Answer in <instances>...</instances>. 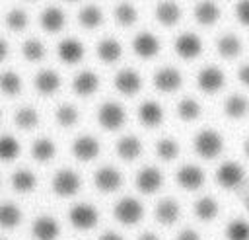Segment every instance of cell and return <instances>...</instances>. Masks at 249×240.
I'll return each mask as SVG.
<instances>
[{
  "label": "cell",
  "mask_w": 249,
  "mask_h": 240,
  "mask_svg": "<svg viewBox=\"0 0 249 240\" xmlns=\"http://www.w3.org/2000/svg\"><path fill=\"white\" fill-rule=\"evenodd\" d=\"M245 207H247V211H249V195H247V199H245Z\"/></svg>",
  "instance_id": "obj_51"
},
{
  "label": "cell",
  "mask_w": 249,
  "mask_h": 240,
  "mask_svg": "<svg viewBox=\"0 0 249 240\" xmlns=\"http://www.w3.org/2000/svg\"><path fill=\"white\" fill-rule=\"evenodd\" d=\"M21 55L31 62H37V60H41L45 57V45L39 39H27L21 45Z\"/></svg>",
  "instance_id": "obj_43"
},
{
  "label": "cell",
  "mask_w": 249,
  "mask_h": 240,
  "mask_svg": "<svg viewBox=\"0 0 249 240\" xmlns=\"http://www.w3.org/2000/svg\"><path fill=\"white\" fill-rule=\"evenodd\" d=\"M121 55H123V47H121V43L117 39L105 37V39L99 41V45H97V57L103 62H109V64L111 62H117L121 59Z\"/></svg>",
  "instance_id": "obj_29"
},
{
  "label": "cell",
  "mask_w": 249,
  "mask_h": 240,
  "mask_svg": "<svg viewBox=\"0 0 249 240\" xmlns=\"http://www.w3.org/2000/svg\"><path fill=\"white\" fill-rule=\"evenodd\" d=\"M115 20H117L119 25L130 27V25L136 23L138 12H136V8H134L130 2H121V4H117V8H115Z\"/></svg>",
  "instance_id": "obj_35"
},
{
  "label": "cell",
  "mask_w": 249,
  "mask_h": 240,
  "mask_svg": "<svg viewBox=\"0 0 249 240\" xmlns=\"http://www.w3.org/2000/svg\"><path fill=\"white\" fill-rule=\"evenodd\" d=\"M237 78H239V82H241L243 86L249 88V62H245V64L239 66V70H237Z\"/></svg>",
  "instance_id": "obj_46"
},
{
  "label": "cell",
  "mask_w": 249,
  "mask_h": 240,
  "mask_svg": "<svg viewBox=\"0 0 249 240\" xmlns=\"http://www.w3.org/2000/svg\"><path fill=\"white\" fill-rule=\"evenodd\" d=\"M175 240H200V234L195 228H183Z\"/></svg>",
  "instance_id": "obj_45"
},
{
  "label": "cell",
  "mask_w": 249,
  "mask_h": 240,
  "mask_svg": "<svg viewBox=\"0 0 249 240\" xmlns=\"http://www.w3.org/2000/svg\"><path fill=\"white\" fill-rule=\"evenodd\" d=\"M181 84H183V76L173 66H163V68L156 70V74H154V86L163 94L177 92L181 88Z\"/></svg>",
  "instance_id": "obj_10"
},
{
  "label": "cell",
  "mask_w": 249,
  "mask_h": 240,
  "mask_svg": "<svg viewBox=\"0 0 249 240\" xmlns=\"http://www.w3.org/2000/svg\"><path fill=\"white\" fill-rule=\"evenodd\" d=\"M35 88H37L39 94H45V96L54 94L60 88V76H58V72H54L51 68L39 70L37 76H35Z\"/></svg>",
  "instance_id": "obj_25"
},
{
  "label": "cell",
  "mask_w": 249,
  "mask_h": 240,
  "mask_svg": "<svg viewBox=\"0 0 249 240\" xmlns=\"http://www.w3.org/2000/svg\"><path fill=\"white\" fill-rule=\"evenodd\" d=\"M23 219V213L21 209L12 203V201H6V203H0V228H16Z\"/></svg>",
  "instance_id": "obj_27"
},
{
  "label": "cell",
  "mask_w": 249,
  "mask_h": 240,
  "mask_svg": "<svg viewBox=\"0 0 249 240\" xmlns=\"http://www.w3.org/2000/svg\"><path fill=\"white\" fill-rule=\"evenodd\" d=\"M113 215L121 224L132 226V224L140 222V219L144 217V205L136 197H123L115 203Z\"/></svg>",
  "instance_id": "obj_2"
},
{
  "label": "cell",
  "mask_w": 249,
  "mask_h": 240,
  "mask_svg": "<svg viewBox=\"0 0 249 240\" xmlns=\"http://www.w3.org/2000/svg\"><path fill=\"white\" fill-rule=\"evenodd\" d=\"M54 117H56V123H58V125H62V127H72V125L78 123L80 111H78V107L72 105V103H62V105L56 107Z\"/></svg>",
  "instance_id": "obj_40"
},
{
  "label": "cell",
  "mask_w": 249,
  "mask_h": 240,
  "mask_svg": "<svg viewBox=\"0 0 249 240\" xmlns=\"http://www.w3.org/2000/svg\"><path fill=\"white\" fill-rule=\"evenodd\" d=\"M12 187L19 193H29L37 187V176L27 168H19L12 174Z\"/></svg>",
  "instance_id": "obj_30"
},
{
  "label": "cell",
  "mask_w": 249,
  "mask_h": 240,
  "mask_svg": "<svg viewBox=\"0 0 249 240\" xmlns=\"http://www.w3.org/2000/svg\"><path fill=\"white\" fill-rule=\"evenodd\" d=\"M138 119H140V123L144 127H150V129L152 127H158L163 121V107L158 101L148 100V101L140 103V107H138Z\"/></svg>",
  "instance_id": "obj_21"
},
{
  "label": "cell",
  "mask_w": 249,
  "mask_h": 240,
  "mask_svg": "<svg viewBox=\"0 0 249 240\" xmlns=\"http://www.w3.org/2000/svg\"><path fill=\"white\" fill-rule=\"evenodd\" d=\"M193 211H195L196 219L208 222V220H214V219L218 217V211H220V209H218V201H216L214 197L204 195V197H198V199L195 201Z\"/></svg>",
  "instance_id": "obj_28"
},
{
  "label": "cell",
  "mask_w": 249,
  "mask_h": 240,
  "mask_svg": "<svg viewBox=\"0 0 249 240\" xmlns=\"http://www.w3.org/2000/svg\"><path fill=\"white\" fill-rule=\"evenodd\" d=\"M245 178V170L237 162H224L216 170V183L224 189H233L237 187Z\"/></svg>",
  "instance_id": "obj_7"
},
{
  "label": "cell",
  "mask_w": 249,
  "mask_h": 240,
  "mask_svg": "<svg viewBox=\"0 0 249 240\" xmlns=\"http://www.w3.org/2000/svg\"><path fill=\"white\" fill-rule=\"evenodd\" d=\"M138 240H160V238H158V234H154V232L146 230V232H142V234L138 236Z\"/></svg>",
  "instance_id": "obj_49"
},
{
  "label": "cell",
  "mask_w": 249,
  "mask_h": 240,
  "mask_svg": "<svg viewBox=\"0 0 249 240\" xmlns=\"http://www.w3.org/2000/svg\"><path fill=\"white\" fill-rule=\"evenodd\" d=\"M235 18L241 25L249 27V0H239L235 4Z\"/></svg>",
  "instance_id": "obj_44"
},
{
  "label": "cell",
  "mask_w": 249,
  "mask_h": 240,
  "mask_svg": "<svg viewBox=\"0 0 249 240\" xmlns=\"http://www.w3.org/2000/svg\"><path fill=\"white\" fill-rule=\"evenodd\" d=\"M243 152H245V156L249 158V137H247L245 142H243Z\"/></svg>",
  "instance_id": "obj_50"
},
{
  "label": "cell",
  "mask_w": 249,
  "mask_h": 240,
  "mask_svg": "<svg viewBox=\"0 0 249 240\" xmlns=\"http://www.w3.org/2000/svg\"><path fill=\"white\" fill-rule=\"evenodd\" d=\"M193 146H195V152L204 158V160H214L222 154L224 150V139L218 131L214 129H202L195 135V140H193Z\"/></svg>",
  "instance_id": "obj_1"
},
{
  "label": "cell",
  "mask_w": 249,
  "mask_h": 240,
  "mask_svg": "<svg viewBox=\"0 0 249 240\" xmlns=\"http://www.w3.org/2000/svg\"><path fill=\"white\" fill-rule=\"evenodd\" d=\"M78 21H80L86 29L99 27L101 21H103V12H101L97 6L88 4V6H84V8L80 10V14H78Z\"/></svg>",
  "instance_id": "obj_34"
},
{
  "label": "cell",
  "mask_w": 249,
  "mask_h": 240,
  "mask_svg": "<svg viewBox=\"0 0 249 240\" xmlns=\"http://www.w3.org/2000/svg\"><path fill=\"white\" fill-rule=\"evenodd\" d=\"M0 115H2V111H0Z\"/></svg>",
  "instance_id": "obj_53"
},
{
  "label": "cell",
  "mask_w": 249,
  "mask_h": 240,
  "mask_svg": "<svg viewBox=\"0 0 249 240\" xmlns=\"http://www.w3.org/2000/svg\"><path fill=\"white\" fill-rule=\"evenodd\" d=\"M99 240H123V236H121L119 232L109 230V232H103V234L99 236Z\"/></svg>",
  "instance_id": "obj_47"
},
{
  "label": "cell",
  "mask_w": 249,
  "mask_h": 240,
  "mask_svg": "<svg viewBox=\"0 0 249 240\" xmlns=\"http://www.w3.org/2000/svg\"><path fill=\"white\" fill-rule=\"evenodd\" d=\"M163 183V176L161 170L156 166H144L138 174H136V187L142 193H156Z\"/></svg>",
  "instance_id": "obj_13"
},
{
  "label": "cell",
  "mask_w": 249,
  "mask_h": 240,
  "mask_svg": "<svg viewBox=\"0 0 249 240\" xmlns=\"http://www.w3.org/2000/svg\"><path fill=\"white\" fill-rule=\"evenodd\" d=\"M156 20L165 25V27H171L175 25L179 20H181V8L177 2L173 0H163L156 6Z\"/></svg>",
  "instance_id": "obj_24"
},
{
  "label": "cell",
  "mask_w": 249,
  "mask_h": 240,
  "mask_svg": "<svg viewBox=\"0 0 249 240\" xmlns=\"http://www.w3.org/2000/svg\"><path fill=\"white\" fill-rule=\"evenodd\" d=\"M175 180H177V183H179L183 189H187V191H196V189H200L202 183H204V172H202V168L196 166V164H185V166H181V168L177 170Z\"/></svg>",
  "instance_id": "obj_8"
},
{
  "label": "cell",
  "mask_w": 249,
  "mask_h": 240,
  "mask_svg": "<svg viewBox=\"0 0 249 240\" xmlns=\"http://www.w3.org/2000/svg\"><path fill=\"white\" fill-rule=\"evenodd\" d=\"M68 220L78 230H89L99 222V213L89 203H78L72 205L68 211Z\"/></svg>",
  "instance_id": "obj_4"
},
{
  "label": "cell",
  "mask_w": 249,
  "mask_h": 240,
  "mask_svg": "<svg viewBox=\"0 0 249 240\" xmlns=\"http://www.w3.org/2000/svg\"><path fill=\"white\" fill-rule=\"evenodd\" d=\"M226 240H249V222L245 219H233L226 226Z\"/></svg>",
  "instance_id": "obj_41"
},
{
  "label": "cell",
  "mask_w": 249,
  "mask_h": 240,
  "mask_svg": "<svg viewBox=\"0 0 249 240\" xmlns=\"http://www.w3.org/2000/svg\"><path fill=\"white\" fill-rule=\"evenodd\" d=\"M39 23H41V27H43L45 31H49V33H58V31L64 27V23H66V16H64V12H62L60 8L49 6V8H45V10L41 12Z\"/></svg>",
  "instance_id": "obj_19"
},
{
  "label": "cell",
  "mask_w": 249,
  "mask_h": 240,
  "mask_svg": "<svg viewBox=\"0 0 249 240\" xmlns=\"http://www.w3.org/2000/svg\"><path fill=\"white\" fill-rule=\"evenodd\" d=\"M72 154L82 162H89V160L97 158V154H99V140L91 135H82V137L74 139Z\"/></svg>",
  "instance_id": "obj_14"
},
{
  "label": "cell",
  "mask_w": 249,
  "mask_h": 240,
  "mask_svg": "<svg viewBox=\"0 0 249 240\" xmlns=\"http://www.w3.org/2000/svg\"><path fill=\"white\" fill-rule=\"evenodd\" d=\"M93 181H95V187L103 193H111V191H117L123 183V176L121 172L115 168V166H101L95 176H93Z\"/></svg>",
  "instance_id": "obj_11"
},
{
  "label": "cell",
  "mask_w": 249,
  "mask_h": 240,
  "mask_svg": "<svg viewBox=\"0 0 249 240\" xmlns=\"http://www.w3.org/2000/svg\"><path fill=\"white\" fill-rule=\"evenodd\" d=\"M27 21H29V18H27L25 10H21V8H12L6 14V25L12 31H23L27 27Z\"/></svg>",
  "instance_id": "obj_42"
},
{
  "label": "cell",
  "mask_w": 249,
  "mask_h": 240,
  "mask_svg": "<svg viewBox=\"0 0 249 240\" xmlns=\"http://www.w3.org/2000/svg\"><path fill=\"white\" fill-rule=\"evenodd\" d=\"M6 55H8V43L0 37V62L6 59Z\"/></svg>",
  "instance_id": "obj_48"
},
{
  "label": "cell",
  "mask_w": 249,
  "mask_h": 240,
  "mask_svg": "<svg viewBox=\"0 0 249 240\" xmlns=\"http://www.w3.org/2000/svg\"><path fill=\"white\" fill-rule=\"evenodd\" d=\"M226 84V74L218 66H204L196 74V86L204 94H216L224 88Z\"/></svg>",
  "instance_id": "obj_6"
},
{
  "label": "cell",
  "mask_w": 249,
  "mask_h": 240,
  "mask_svg": "<svg viewBox=\"0 0 249 240\" xmlns=\"http://www.w3.org/2000/svg\"><path fill=\"white\" fill-rule=\"evenodd\" d=\"M193 14L200 25H214L220 20V6L214 0H200Z\"/></svg>",
  "instance_id": "obj_23"
},
{
  "label": "cell",
  "mask_w": 249,
  "mask_h": 240,
  "mask_svg": "<svg viewBox=\"0 0 249 240\" xmlns=\"http://www.w3.org/2000/svg\"><path fill=\"white\" fill-rule=\"evenodd\" d=\"M126 121V111L121 103L117 101H105L97 109V123L107 129V131H117L124 125Z\"/></svg>",
  "instance_id": "obj_3"
},
{
  "label": "cell",
  "mask_w": 249,
  "mask_h": 240,
  "mask_svg": "<svg viewBox=\"0 0 249 240\" xmlns=\"http://www.w3.org/2000/svg\"><path fill=\"white\" fill-rule=\"evenodd\" d=\"M97 88H99V76L91 70H82L72 80V90L78 96H91L97 92Z\"/></svg>",
  "instance_id": "obj_20"
},
{
  "label": "cell",
  "mask_w": 249,
  "mask_h": 240,
  "mask_svg": "<svg viewBox=\"0 0 249 240\" xmlns=\"http://www.w3.org/2000/svg\"><path fill=\"white\" fill-rule=\"evenodd\" d=\"M66 2H76V0H66Z\"/></svg>",
  "instance_id": "obj_52"
},
{
  "label": "cell",
  "mask_w": 249,
  "mask_h": 240,
  "mask_svg": "<svg viewBox=\"0 0 249 240\" xmlns=\"http://www.w3.org/2000/svg\"><path fill=\"white\" fill-rule=\"evenodd\" d=\"M156 154H158L161 160L171 162V160H175V158L179 156V142H177L175 139H171V137H163V139H160L158 144H156Z\"/></svg>",
  "instance_id": "obj_38"
},
{
  "label": "cell",
  "mask_w": 249,
  "mask_h": 240,
  "mask_svg": "<svg viewBox=\"0 0 249 240\" xmlns=\"http://www.w3.org/2000/svg\"><path fill=\"white\" fill-rule=\"evenodd\" d=\"M21 146L19 140L12 135H0V160L2 162H10L14 158H18Z\"/></svg>",
  "instance_id": "obj_37"
},
{
  "label": "cell",
  "mask_w": 249,
  "mask_h": 240,
  "mask_svg": "<svg viewBox=\"0 0 249 240\" xmlns=\"http://www.w3.org/2000/svg\"><path fill=\"white\" fill-rule=\"evenodd\" d=\"M115 88L123 96H134L142 88V76L132 68H123L115 74Z\"/></svg>",
  "instance_id": "obj_12"
},
{
  "label": "cell",
  "mask_w": 249,
  "mask_h": 240,
  "mask_svg": "<svg viewBox=\"0 0 249 240\" xmlns=\"http://www.w3.org/2000/svg\"><path fill=\"white\" fill-rule=\"evenodd\" d=\"M14 123H16L19 129H23V131L35 129L37 123H39V113H37L35 107H31V105H23V107H19V109L16 111V115H14Z\"/></svg>",
  "instance_id": "obj_33"
},
{
  "label": "cell",
  "mask_w": 249,
  "mask_h": 240,
  "mask_svg": "<svg viewBox=\"0 0 249 240\" xmlns=\"http://www.w3.org/2000/svg\"><path fill=\"white\" fill-rule=\"evenodd\" d=\"M154 215H156L158 222L169 226V224L177 222V219H179V215H181V207H179V203H177L173 197H163V199L158 201Z\"/></svg>",
  "instance_id": "obj_18"
},
{
  "label": "cell",
  "mask_w": 249,
  "mask_h": 240,
  "mask_svg": "<svg viewBox=\"0 0 249 240\" xmlns=\"http://www.w3.org/2000/svg\"><path fill=\"white\" fill-rule=\"evenodd\" d=\"M0 92L6 96H18L21 92V78L14 70H6L0 74Z\"/></svg>",
  "instance_id": "obj_36"
},
{
  "label": "cell",
  "mask_w": 249,
  "mask_h": 240,
  "mask_svg": "<svg viewBox=\"0 0 249 240\" xmlns=\"http://www.w3.org/2000/svg\"><path fill=\"white\" fill-rule=\"evenodd\" d=\"M132 51L140 59H152L160 53V39L150 31H142L132 39Z\"/></svg>",
  "instance_id": "obj_15"
},
{
  "label": "cell",
  "mask_w": 249,
  "mask_h": 240,
  "mask_svg": "<svg viewBox=\"0 0 249 240\" xmlns=\"http://www.w3.org/2000/svg\"><path fill=\"white\" fill-rule=\"evenodd\" d=\"M82 185V178L72 168H62L53 178V191L58 197H72Z\"/></svg>",
  "instance_id": "obj_5"
},
{
  "label": "cell",
  "mask_w": 249,
  "mask_h": 240,
  "mask_svg": "<svg viewBox=\"0 0 249 240\" xmlns=\"http://www.w3.org/2000/svg\"><path fill=\"white\" fill-rule=\"evenodd\" d=\"M56 55L66 64H76L84 59V45L78 39H62L56 45Z\"/></svg>",
  "instance_id": "obj_17"
},
{
  "label": "cell",
  "mask_w": 249,
  "mask_h": 240,
  "mask_svg": "<svg viewBox=\"0 0 249 240\" xmlns=\"http://www.w3.org/2000/svg\"><path fill=\"white\" fill-rule=\"evenodd\" d=\"M31 154H33V158H35L37 162H49V160L54 158V154H56V146H54V142H53L51 139L41 137V139H37V140L33 142V146H31Z\"/></svg>",
  "instance_id": "obj_32"
},
{
  "label": "cell",
  "mask_w": 249,
  "mask_h": 240,
  "mask_svg": "<svg viewBox=\"0 0 249 240\" xmlns=\"http://www.w3.org/2000/svg\"><path fill=\"white\" fill-rule=\"evenodd\" d=\"M200 115V103L193 98H183L177 103V117L183 121H195Z\"/></svg>",
  "instance_id": "obj_39"
},
{
  "label": "cell",
  "mask_w": 249,
  "mask_h": 240,
  "mask_svg": "<svg viewBox=\"0 0 249 240\" xmlns=\"http://www.w3.org/2000/svg\"><path fill=\"white\" fill-rule=\"evenodd\" d=\"M117 154L119 158L132 162L142 154V140L136 135H124L117 140Z\"/></svg>",
  "instance_id": "obj_22"
},
{
  "label": "cell",
  "mask_w": 249,
  "mask_h": 240,
  "mask_svg": "<svg viewBox=\"0 0 249 240\" xmlns=\"http://www.w3.org/2000/svg\"><path fill=\"white\" fill-rule=\"evenodd\" d=\"M173 47H175V53L181 59H185V60H193V59H196L202 53V41H200V37L196 33H191V31L181 33L175 39V45Z\"/></svg>",
  "instance_id": "obj_9"
},
{
  "label": "cell",
  "mask_w": 249,
  "mask_h": 240,
  "mask_svg": "<svg viewBox=\"0 0 249 240\" xmlns=\"http://www.w3.org/2000/svg\"><path fill=\"white\" fill-rule=\"evenodd\" d=\"M224 113L230 119H243L249 113V100L241 94H231L224 101Z\"/></svg>",
  "instance_id": "obj_26"
},
{
  "label": "cell",
  "mask_w": 249,
  "mask_h": 240,
  "mask_svg": "<svg viewBox=\"0 0 249 240\" xmlns=\"http://www.w3.org/2000/svg\"><path fill=\"white\" fill-rule=\"evenodd\" d=\"M58 230V222L51 215H39L31 226V234L35 240H56Z\"/></svg>",
  "instance_id": "obj_16"
},
{
  "label": "cell",
  "mask_w": 249,
  "mask_h": 240,
  "mask_svg": "<svg viewBox=\"0 0 249 240\" xmlns=\"http://www.w3.org/2000/svg\"><path fill=\"white\" fill-rule=\"evenodd\" d=\"M216 49H218L220 57H224V59H235L241 53V41L233 33H224L216 41Z\"/></svg>",
  "instance_id": "obj_31"
}]
</instances>
